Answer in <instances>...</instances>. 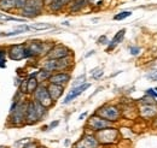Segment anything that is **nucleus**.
<instances>
[{
	"instance_id": "obj_6",
	"label": "nucleus",
	"mask_w": 157,
	"mask_h": 148,
	"mask_svg": "<svg viewBox=\"0 0 157 148\" xmlns=\"http://www.w3.org/2000/svg\"><path fill=\"white\" fill-rule=\"evenodd\" d=\"M98 139L99 143H104V145H109V143H114L116 142L118 139V130L116 128H108L101 131H98Z\"/></svg>"
},
{
	"instance_id": "obj_1",
	"label": "nucleus",
	"mask_w": 157,
	"mask_h": 148,
	"mask_svg": "<svg viewBox=\"0 0 157 148\" xmlns=\"http://www.w3.org/2000/svg\"><path fill=\"white\" fill-rule=\"evenodd\" d=\"M46 107H44L41 104H39L35 100H32L28 102L27 106V123L34 124L38 120H40L46 114Z\"/></svg>"
},
{
	"instance_id": "obj_2",
	"label": "nucleus",
	"mask_w": 157,
	"mask_h": 148,
	"mask_svg": "<svg viewBox=\"0 0 157 148\" xmlns=\"http://www.w3.org/2000/svg\"><path fill=\"white\" fill-rule=\"evenodd\" d=\"M45 0H27L24 9L22 10V15L25 18H33L39 16L44 9Z\"/></svg>"
},
{
	"instance_id": "obj_24",
	"label": "nucleus",
	"mask_w": 157,
	"mask_h": 148,
	"mask_svg": "<svg viewBox=\"0 0 157 148\" xmlns=\"http://www.w3.org/2000/svg\"><path fill=\"white\" fill-rule=\"evenodd\" d=\"M0 20H4V22H9V20H16V22H25V18H16V17H10L5 13H1L0 12Z\"/></svg>"
},
{
	"instance_id": "obj_28",
	"label": "nucleus",
	"mask_w": 157,
	"mask_h": 148,
	"mask_svg": "<svg viewBox=\"0 0 157 148\" xmlns=\"http://www.w3.org/2000/svg\"><path fill=\"white\" fill-rule=\"evenodd\" d=\"M146 77L149 78V80H151V81H154V82H157V70H150L147 75H146Z\"/></svg>"
},
{
	"instance_id": "obj_17",
	"label": "nucleus",
	"mask_w": 157,
	"mask_h": 148,
	"mask_svg": "<svg viewBox=\"0 0 157 148\" xmlns=\"http://www.w3.org/2000/svg\"><path fill=\"white\" fill-rule=\"evenodd\" d=\"M124 34H126V29H121L117 34L114 36V39L109 42V46H108V50H106V51L109 52V51L114 50L120 42H122V40H123V37H124Z\"/></svg>"
},
{
	"instance_id": "obj_34",
	"label": "nucleus",
	"mask_w": 157,
	"mask_h": 148,
	"mask_svg": "<svg viewBox=\"0 0 157 148\" xmlns=\"http://www.w3.org/2000/svg\"><path fill=\"white\" fill-rule=\"evenodd\" d=\"M23 148H38V145L35 142H28Z\"/></svg>"
},
{
	"instance_id": "obj_36",
	"label": "nucleus",
	"mask_w": 157,
	"mask_h": 148,
	"mask_svg": "<svg viewBox=\"0 0 157 148\" xmlns=\"http://www.w3.org/2000/svg\"><path fill=\"white\" fill-rule=\"evenodd\" d=\"M86 116H87V112H85V113H82V114H81V116L78 117V119H80V120H82V119H83V118H85Z\"/></svg>"
},
{
	"instance_id": "obj_19",
	"label": "nucleus",
	"mask_w": 157,
	"mask_h": 148,
	"mask_svg": "<svg viewBox=\"0 0 157 148\" xmlns=\"http://www.w3.org/2000/svg\"><path fill=\"white\" fill-rule=\"evenodd\" d=\"M87 4V0H71L70 2V11H80L85 5Z\"/></svg>"
},
{
	"instance_id": "obj_33",
	"label": "nucleus",
	"mask_w": 157,
	"mask_h": 148,
	"mask_svg": "<svg viewBox=\"0 0 157 148\" xmlns=\"http://www.w3.org/2000/svg\"><path fill=\"white\" fill-rule=\"evenodd\" d=\"M110 41L108 40V37L105 36V35H101V36L98 39V43L99 45H106V43H109Z\"/></svg>"
},
{
	"instance_id": "obj_9",
	"label": "nucleus",
	"mask_w": 157,
	"mask_h": 148,
	"mask_svg": "<svg viewBox=\"0 0 157 148\" xmlns=\"http://www.w3.org/2000/svg\"><path fill=\"white\" fill-rule=\"evenodd\" d=\"M9 57L12 60H22L25 58H29L28 52H27V46L25 45H15L10 48L9 51Z\"/></svg>"
},
{
	"instance_id": "obj_31",
	"label": "nucleus",
	"mask_w": 157,
	"mask_h": 148,
	"mask_svg": "<svg viewBox=\"0 0 157 148\" xmlns=\"http://www.w3.org/2000/svg\"><path fill=\"white\" fill-rule=\"evenodd\" d=\"M146 95H149V96H151V98H154V99H157V93L155 92L154 88H149V89H146Z\"/></svg>"
},
{
	"instance_id": "obj_7",
	"label": "nucleus",
	"mask_w": 157,
	"mask_h": 148,
	"mask_svg": "<svg viewBox=\"0 0 157 148\" xmlns=\"http://www.w3.org/2000/svg\"><path fill=\"white\" fill-rule=\"evenodd\" d=\"M27 106L28 104H17V106L11 111V120L15 124H22L27 120Z\"/></svg>"
},
{
	"instance_id": "obj_10",
	"label": "nucleus",
	"mask_w": 157,
	"mask_h": 148,
	"mask_svg": "<svg viewBox=\"0 0 157 148\" xmlns=\"http://www.w3.org/2000/svg\"><path fill=\"white\" fill-rule=\"evenodd\" d=\"M139 116L144 119H154L157 117V104H146L139 106Z\"/></svg>"
},
{
	"instance_id": "obj_26",
	"label": "nucleus",
	"mask_w": 157,
	"mask_h": 148,
	"mask_svg": "<svg viewBox=\"0 0 157 148\" xmlns=\"http://www.w3.org/2000/svg\"><path fill=\"white\" fill-rule=\"evenodd\" d=\"M131 15H132V12H131V11H122V12L117 13V15L114 17V19H115V20H122V19L129 17Z\"/></svg>"
},
{
	"instance_id": "obj_20",
	"label": "nucleus",
	"mask_w": 157,
	"mask_h": 148,
	"mask_svg": "<svg viewBox=\"0 0 157 148\" xmlns=\"http://www.w3.org/2000/svg\"><path fill=\"white\" fill-rule=\"evenodd\" d=\"M0 9L4 11H10L12 9H16L15 0H0Z\"/></svg>"
},
{
	"instance_id": "obj_40",
	"label": "nucleus",
	"mask_w": 157,
	"mask_h": 148,
	"mask_svg": "<svg viewBox=\"0 0 157 148\" xmlns=\"http://www.w3.org/2000/svg\"><path fill=\"white\" fill-rule=\"evenodd\" d=\"M38 148H46V147H38Z\"/></svg>"
},
{
	"instance_id": "obj_12",
	"label": "nucleus",
	"mask_w": 157,
	"mask_h": 148,
	"mask_svg": "<svg viewBox=\"0 0 157 148\" xmlns=\"http://www.w3.org/2000/svg\"><path fill=\"white\" fill-rule=\"evenodd\" d=\"M91 87V84L90 83H85V84H82V86H78V87H74L73 89H71V92L69 93L67 96H65V99L63 100V104H69V102H71L74 99H76L80 94H82V93L85 92L86 89H88Z\"/></svg>"
},
{
	"instance_id": "obj_3",
	"label": "nucleus",
	"mask_w": 157,
	"mask_h": 148,
	"mask_svg": "<svg viewBox=\"0 0 157 148\" xmlns=\"http://www.w3.org/2000/svg\"><path fill=\"white\" fill-rule=\"evenodd\" d=\"M70 66H71V61H70L69 57L63 58V59H48L44 64V69L50 71V72H53V71L62 72V71L69 69Z\"/></svg>"
},
{
	"instance_id": "obj_13",
	"label": "nucleus",
	"mask_w": 157,
	"mask_h": 148,
	"mask_svg": "<svg viewBox=\"0 0 157 148\" xmlns=\"http://www.w3.org/2000/svg\"><path fill=\"white\" fill-rule=\"evenodd\" d=\"M70 81V75L68 72H57V74H52V76L50 77L48 82L50 83H53V84H58V86H65L68 82Z\"/></svg>"
},
{
	"instance_id": "obj_16",
	"label": "nucleus",
	"mask_w": 157,
	"mask_h": 148,
	"mask_svg": "<svg viewBox=\"0 0 157 148\" xmlns=\"http://www.w3.org/2000/svg\"><path fill=\"white\" fill-rule=\"evenodd\" d=\"M38 87L39 81L36 80V72H34L27 78V93H34Z\"/></svg>"
},
{
	"instance_id": "obj_25",
	"label": "nucleus",
	"mask_w": 157,
	"mask_h": 148,
	"mask_svg": "<svg viewBox=\"0 0 157 148\" xmlns=\"http://www.w3.org/2000/svg\"><path fill=\"white\" fill-rule=\"evenodd\" d=\"M103 74H104V71H103L101 68H94V69L91 71V75H92V77H93L94 80L100 78V77L103 76Z\"/></svg>"
},
{
	"instance_id": "obj_27",
	"label": "nucleus",
	"mask_w": 157,
	"mask_h": 148,
	"mask_svg": "<svg viewBox=\"0 0 157 148\" xmlns=\"http://www.w3.org/2000/svg\"><path fill=\"white\" fill-rule=\"evenodd\" d=\"M85 83H86V75H81V76H78V78L74 81L73 87H78V86H82Z\"/></svg>"
},
{
	"instance_id": "obj_38",
	"label": "nucleus",
	"mask_w": 157,
	"mask_h": 148,
	"mask_svg": "<svg viewBox=\"0 0 157 148\" xmlns=\"http://www.w3.org/2000/svg\"><path fill=\"white\" fill-rule=\"evenodd\" d=\"M154 89H155V92L157 93V87H156V88H154Z\"/></svg>"
},
{
	"instance_id": "obj_11",
	"label": "nucleus",
	"mask_w": 157,
	"mask_h": 148,
	"mask_svg": "<svg viewBox=\"0 0 157 148\" xmlns=\"http://www.w3.org/2000/svg\"><path fill=\"white\" fill-rule=\"evenodd\" d=\"M48 59H63L70 57V50L63 45H55L52 50L48 52Z\"/></svg>"
},
{
	"instance_id": "obj_22",
	"label": "nucleus",
	"mask_w": 157,
	"mask_h": 148,
	"mask_svg": "<svg viewBox=\"0 0 157 148\" xmlns=\"http://www.w3.org/2000/svg\"><path fill=\"white\" fill-rule=\"evenodd\" d=\"M29 28L35 30V31H42V30H47V29L53 28V25L52 24H47V23H35V24H32Z\"/></svg>"
},
{
	"instance_id": "obj_21",
	"label": "nucleus",
	"mask_w": 157,
	"mask_h": 148,
	"mask_svg": "<svg viewBox=\"0 0 157 148\" xmlns=\"http://www.w3.org/2000/svg\"><path fill=\"white\" fill-rule=\"evenodd\" d=\"M29 29H30V28H29L28 25H22V27H20V29L13 30V31H11V33H2V34H0V36H16V35H20L22 33L28 31Z\"/></svg>"
},
{
	"instance_id": "obj_39",
	"label": "nucleus",
	"mask_w": 157,
	"mask_h": 148,
	"mask_svg": "<svg viewBox=\"0 0 157 148\" xmlns=\"http://www.w3.org/2000/svg\"><path fill=\"white\" fill-rule=\"evenodd\" d=\"M75 148H82V147H78H78H75Z\"/></svg>"
},
{
	"instance_id": "obj_18",
	"label": "nucleus",
	"mask_w": 157,
	"mask_h": 148,
	"mask_svg": "<svg viewBox=\"0 0 157 148\" xmlns=\"http://www.w3.org/2000/svg\"><path fill=\"white\" fill-rule=\"evenodd\" d=\"M70 1H71V0H52V1L50 2V7H51L52 11H59L65 4L70 2Z\"/></svg>"
},
{
	"instance_id": "obj_32",
	"label": "nucleus",
	"mask_w": 157,
	"mask_h": 148,
	"mask_svg": "<svg viewBox=\"0 0 157 148\" xmlns=\"http://www.w3.org/2000/svg\"><path fill=\"white\" fill-rule=\"evenodd\" d=\"M0 68H5V51H0Z\"/></svg>"
},
{
	"instance_id": "obj_23",
	"label": "nucleus",
	"mask_w": 157,
	"mask_h": 148,
	"mask_svg": "<svg viewBox=\"0 0 157 148\" xmlns=\"http://www.w3.org/2000/svg\"><path fill=\"white\" fill-rule=\"evenodd\" d=\"M51 76H52V72H50V71H47V70L42 69V70H40V71H38V72H36V80H38L39 82L48 81Z\"/></svg>"
},
{
	"instance_id": "obj_4",
	"label": "nucleus",
	"mask_w": 157,
	"mask_h": 148,
	"mask_svg": "<svg viewBox=\"0 0 157 148\" xmlns=\"http://www.w3.org/2000/svg\"><path fill=\"white\" fill-rule=\"evenodd\" d=\"M34 100L41 104L44 107L48 109L53 105V100L50 96V93L47 91V87H45L44 84H39V87L36 88V91L34 92Z\"/></svg>"
},
{
	"instance_id": "obj_35",
	"label": "nucleus",
	"mask_w": 157,
	"mask_h": 148,
	"mask_svg": "<svg viewBox=\"0 0 157 148\" xmlns=\"http://www.w3.org/2000/svg\"><path fill=\"white\" fill-rule=\"evenodd\" d=\"M58 124H59V122L58 120H56V122H53V123H51V124H50V128H55V127H57Z\"/></svg>"
},
{
	"instance_id": "obj_29",
	"label": "nucleus",
	"mask_w": 157,
	"mask_h": 148,
	"mask_svg": "<svg viewBox=\"0 0 157 148\" xmlns=\"http://www.w3.org/2000/svg\"><path fill=\"white\" fill-rule=\"evenodd\" d=\"M27 4V0H15V5H16V9H21L23 10L24 6Z\"/></svg>"
},
{
	"instance_id": "obj_5",
	"label": "nucleus",
	"mask_w": 157,
	"mask_h": 148,
	"mask_svg": "<svg viewBox=\"0 0 157 148\" xmlns=\"http://www.w3.org/2000/svg\"><path fill=\"white\" fill-rule=\"evenodd\" d=\"M97 114L99 117L109 120V122H117L121 117V111L118 110L116 106H113V105H106V106H103L100 107L98 111H97Z\"/></svg>"
},
{
	"instance_id": "obj_8",
	"label": "nucleus",
	"mask_w": 157,
	"mask_h": 148,
	"mask_svg": "<svg viewBox=\"0 0 157 148\" xmlns=\"http://www.w3.org/2000/svg\"><path fill=\"white\" fill-rule=\"evenodd\" d=\"M88 125H90V128L93 130V131H101V130L104 129H108V128H111L113 127V123L111 122H109V120H106V119H104V118H101V117H99L98 114H96V116H93V117H91V119L88 120Z\"/></svg>"
},
{
	"instance_id": "obj_30",
	"label": "nucleus",
	"mask_w": 157,
	"mask_h": 148,
	"mask_svg": "<svg viewBox=\"0 0 157 148\" xmlns=\"http://www.w3.org/2000/svg\"><path fill=\"white\" fill-rule=\"evenodd\" d=\"M129 52L132 56H138L140 53V48L137 46H132V47H129Z\"/></svg>"
},
{
	"instance_id": "obj_37",
	"label": "nucleus",
	"mask_w": 157,
	"mask_h": 148,
	"mask_svg": "<svg viewBox=\"0 0 157 148\" xmlns=\"http://www.w3.org/2000/svg\"><path fill=\"white\" fill-rule=\"evenodd\" d=\"M93 53H94V51H91V52H90V53H88V54H87L86 57H90L91 54H93Z\"/></svg>"
},
{
	"instance_id": "obj_14",
	"label": "nucleus",
	"mask_w": 157,
	"mask_h": 148,
	"mask_svg": "<svg viewBox=\"0 0 157 148\" xmlns=\"http://www.w3.org/2000/svg\"><path fill=\"white\" fill-rule=\"evenodd\" d=\"M78 147L82 148H98L99 146V141L96 136H92V135H86L85 137L81 139V141L78 142Z\"/></svg>"
},
{
	"instance_id": "obj_15",
	"label": "nucleus",
	"mask_w": 157,
	"mask_h": 148,
	"mask_svg": "<svg viewBox=\"0 0 157 148\" xmlns=\"http://www.w3.org/2000/svg\"><path fill=\"white\" fill-rule=\"evenodd\" d=\"M47 91L50 93V96L52 98V100L56 101V100H58L59 98L62 96V94L64 92V87L63 86H58V84L50 83V86L47 87Z\"/></svg>"
}]
</instances>
